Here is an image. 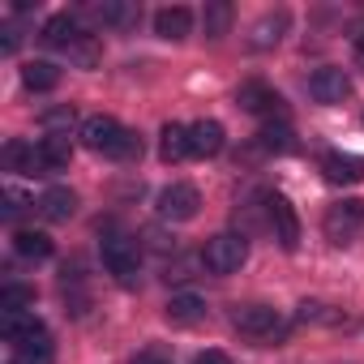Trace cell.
I'll return each instance as SVG.
<instances>
[{"instance_id":"obj_1","label":"cell","mask_w":364,"mask_h":364,"mask_svg":"<svg viewBox=\"0 0 364 364\" xmlns=\"http://www.w3.org/2000/svg\"><path fill=\"white\" fill-rule=\"evenodd\" d=\"M245 262H249V240L236 236V232H219V236H210L206 249H202V266H206L210 274H236Z\"/></svg>"},{"instance_id":"obj_2","label":"cell","mask_w":364,"mask_h":364,"mask_svg":"<svg viewBox=\"0 0 364 364\" xmlns=\"http://www.w3.org/2000/svg\"><path fill=\"white\" fill-rule=\"evenodd\" d=\"M360 228H364V202H355V198L334 202L321 219V232H326L330 245H351L360 236Z\"/></svg>"},{"instance_id":"obj_3","label":"cell","mask_w":364,"mask_h":364,"mask_svg":"<svg viewBox=\"0 0 364 364\" xmlns=\"http://www.w3.org/2000/svg\"><path fill=\"white\" fill-rule=\"evenodd\" d=\"M103 266L116 274L120 287H133V283H137V270H141L137 240H129V236H107V240H103Z\"/></svg>"},{"instance_id":"obj_4","label":"cell","mask_w":364,"mask_h":364,"mask_svg":"<svg viewBox=\"0 0 364 364\" xmlns=\"http://www.w3.org/2000/svg\"><path fill=\"white\" fill-rule=\"evenodd\" d=\"M266 215H270V228H274V240L296 253L300 249V219H296V206L283 198V193H270L266 198Z\"/></svg>"},{"instance_id":"obj_5","label":"cell","mask_w":364,"mask_h":364,"mask_svg":"<svg viewBox=\"0 0 364 364\" xmlns=\"http://www.w3.org/2000/svg\"><path fill=\"white\" fill-rule=\"evenodd\" d=\"M198 206H202V198H198L193 185H167L159 193V215L167 223H189V219H198Z\"/></svg>"},{"instance_id":"obj_6","label":"cell","mask_w":364,"mask_h":364,"mask_svg":"<svg viewBox=\"0 0 364 364\" xmlns=\"http://www.w3.org/2000/svg\"><path fill=\"white\" fill-rule=\"evenodd\" d=\"M232 326H236L240 334H249V338H274V334L283 330V317H279L274 309H266V304H249V309H236Z\"/></svg>"},{"instance_id":"obj_7","label":"cell","mask_w":364,"mask_h":364,"mask_svg":"<svg viewBox=\"0 0 364 364\" xmlns=\"http://www.w3.org/2000/svg\"><path fill=\"white\" fill-rule=\"evenodd\" d=\"M309 95H313L317 103L334 107V103H343V99L351 95V82H347L343 69H317V73L309 77Z\"/></svg>"},{"instance_id":"obj_8","label":"cell","mask_w":364,"mask_h":364,"mask_svg":"<svg viewBox=\"0 0 364 364\" xmlns=\"http://www.w3.org/2000/svg\"><path fill=\"white\" fill-rule=\"evenodd\" d=\"M321 176L330 185H360L364 180V159L360 154H343V150H330L321 159Z\"/></svg>"},{"instance_id":"obj_9","label":"cell","mask_w":364,"mask_h":364,"mask_svg":"<svg viewBox=\"0 0 364 364\" xmlns=\"http://www.w3.org/2000/svg\"><path fill=\"white\" fill-rule=\"evenodd\" d=\"M120 133H124V124L112 120V116H90V120L82 124V141H86V150H95V154H112V146L120 141Z\"/></svg>"},{"instance_id":"obj_10","label":"cell","mask_w":364,"mask_h":364,"mask_svg":"<svg viewBox=\"0 0 364 364\" xmlns=\"http://www.w3.org/2000/svg\"><path fill=\"white\" fill-rule=\"evenodd\" d=\"M236 103H240L245 112H253V116H274V112H283L279 90H270L266 82H245V86L236 90Z\"/></svg>"},{"instance_id":"obj_11","label":"cell","mask_w":364,"mask_h":364,"mask_svg":"<svg viewBox=\"0 0 364 364\" xmlns=\"http://www.w3.org/2000/svg\"><path fill=\"white\" fill-rule=\"evenodd\" d=\"M223 141H228V133H223L219 120H198V124L189 129V154H193V159H215V154L223 150Z\"/></svg>"},{"instance_id":"obj_12","label":"cell","mask_w":364,"mask_h":364,"mask_svg":"<svg viewBox=\"0 0 364 364\" xmlns=\"http://www.w3.org/2000/svg\"><path fill=\"white\" fill-rule=\"evenodd\" d=\"M14 364H52V334L39 326L35 334L14 343Z\"/></svg>"},{"instance_id":"obj_13","label":"cell","mask_w":364,"mask_h":364,"mask_svg":"<svg viewBox=\"0 0 364 364\" xmlns=\"http://www.w3.org/2000/svg\"><path fill=\"white\" fill-rule=\"evenodd\" d=\"M39 215H43L48 223H69V219L77 215V193H73V189H48V193L39 198Z\"/></svg>"},{"instance_id":"obj_14","label":"cell","mask_w":364,"mask_h":364,"mask_svg":"<svg viewBox=\"0 0 364 364\" xmlns=\"http://www.w3.org/2000/svg\"><path fill=\"white\" fill-rule=\"evenodd\" d=\"M189 31H193V14L185 5H167L154 14V35H163V39H185Z\"/></svg>"},{"instance_id":"obj_15","label":"cell","mask_w":364,"mask_h":364,"mask_svg":"<svg viewBox=\"0 0 364 364\" xmlns=\"http://www.w3.org/2000/svg\"><path fill=\"white\" fill-rule=\"evenodd\" d=\"M167 321L171 326H193V321H202L206 317V300L202 296H193V291H180V296H171L167 300Z\"/></svg>"},{"instance_id":"obj_16","label":"cell","mask_w":364,"mask_h":364,"mask_svg":"<svg viewBox=\"0 0 364 364\" xmlns=\"http://www.w3.org/2000/svg\"><path fill=\"white\" fill-rule=\"evenodd\" d=\"M5 163H9V171H22V176H48L39 146H26V141H9L5 146Z\"/></svg>"},{"instance_id":"obj_17","label":"cell","mask_w":364,"mask_h":364,"mask_svg":"<svg viewBox=\"0 0 364 364\" xmlns=\"http://www.w3.org/2000/svg\"><path fill=\"white\" fill-rule=\"evenodd\" d=\"M82 39V26H77V18L73 14H56V18H48V26H43V43L48 48H73Z\"/></svg>"},{"instance_id":"obj_18","label":"cell","mask_w":364,"mask_h":364,"mask_svg":"<svg viewBox=\"0 0 364 364\" xmlns=\"http://www.w3.org/2000/svg\"><path fill=\"white\" fill-rule=\"evenodd\" d=\"M39 154H43V167H48V171H65L69 159H73V141H69V133H48V137L39 141Z\"/></svg>"},{"instance_id":"obj_19","label":"cell","mask_w":364,"mask_h":364,"mask_svg":"<svg viewBox=\"0 0 364 364\" xmlns=\"http://www.w3.org/2000/svg\"><path fill=\"white\" fill-rule=\"evenodd\" d=\"M163 141H159V154H163V163H180V159H189V129L185 124H163V133H159Z\"/></svg>"},{"instance_id":"obj_20","label":"cell","mask_w":364,"mask_h":364,"mask_svg":"<svg viewBox=\"0 0 364 364\" xmlns=\"http://www.w3.org/2000/svg\"><path fill=\"white\" fill-rule=\"evenodd\" d=\"M14 253L26 262H48L52 257V236L48 232H18L14 236Z\"/></svg>"},{"instance_id":"obj_21","label":"cell","mask_w":364,"mask_h":364,"mask_svg":"<svg viewBox=\"0 0 364 364\" xmlns=\"http://www.w3.org/2000/svg\"><path fill=\"white\" fill-rule=\"evenodd\" d=\"M60 82V69L52 65V60H31L26 69H22V86L26 90H52Z\"/></svg>"},{"instance_id":"obj_22","label":"cell","mask_w":364,"mask_h":364,"mask_svg":"<svg viewBox=\"0 0 364 364\" xmlns=\"http://www.w3.org/2000/svg\"><path fill=\"white\" fill-rule=\"evenodd\" d=\"M43 321L35 317V313H0V334H5L9 343H18V338H26V334H35Z\"/></svg>"},{"instance_id":"obj_23","label":"cell","mask_w":364,"mask_h":364,"mask_svg":"<svg viewBox=\"0 0 364 364\" xmlns=\"http://www.w3.org/2000/svg\"><path fill=\"white\" fill-rule=\"evenodd\" d=\"M287 31V14H266L257 26H253V48H274Z\"/></svg>"},{"instance_id":"obj_24","label":"cell","mask_w":364,"mask_h":364,"mask_svg":"<svg viewBox=\"0 0 364 364\" xmlns=\"http://www.w3.org/2000/svg\"><path fill=\"white\" fill-rule=\"evenodd\" d=\"M202 22H206V35H210V39L228 35V26H232V5H228V0H210L206 14H202Z\"/></svg>"},{"instance_id":"obj_25","label":"cell","mask_w":364,"mask_h":364,"mask_svg":"<svg viewBox=\"0 0 364 364\" xmlns=\"http://www.w3.org/2000/svg\"><path fill=\"white\" fill-rule=\"evenodd\" d=\"M35 304V287H22V283H9L0 291V313H26Z\"/></svg>"},{"instance_id":"obj_26","label":"cell","mask_w":364,"mask_h":364,"mask_svg":"<svg viewBox=\"0 0 364 364\" xmlns=\"http://www.w3.org/2000/svg\"><path fill=\"white\" fill-rule=\"evenodd\" d=\"M99 56H103V48H99V39H95V35H82V39L69 48V60H73V65H82V69H95V65H99Z\"/></svg>"},{"instance_id":"obj_27","label":"cell","mask_w":364,"mask_h":364,"mask_svg":"<svg viewBox=\"0 0 364 364\" xmlns=\"http://www.w3.org/2000/svg\"><path fill=\"white\" fill-rule=\"evenodd\" d=\"M257 146L262 150H291V124H266L257 133Z\"/></svg>"},{"instance_id":"obj_28","label":"cell","mask_w":364,"mask_h":364,"mask_svg":"<svg viewBox=\"0 0 364 364\" xmlns=\"http://www.w3.org/2000/svg\"><path fill=\"white\" fill-rule=\"evenodd\" d=\"M137 154H141V137H137L133 129H124V133H120V141L112 146V154H107V159H116V163H129V159H137Z\"/></svg>"},{"instance_id":"obj_29","label":"cell","mask_w":364,"mask_h":364,"mask_svg":"<svg viewBox=\"0 0 364 364\" xmlns=\"http://www.w3.org/2000/svg\"><path fill=\"white\" fill-rule=\"evenodd\" d=\"M95 18H99V22H107V26H116V22H129V18H133V9H129V5H120V0H103V5H95Z\"/></svg>"},{"instance_id":"obj_30","label":"cell","mask_w":364,"mask_h":364,"mask_svg":"<svg viewBox=\"0 0 364 364\" xmlns=\"http://www.w3.org/2000/svg\"><path fill=\"white\" fill-rule=\"evenodd\" d=\"M73 120H77L73 107H52V112H43V129H48V133H69Z\"/></svg>"},{"instance_id":"obj_31","label":"cell","mask_w":364,"mask_h":364,"mask_svg":"<svg viewBox=\"0 0 364 364\" xmlns=\"http://www.w3.org/2000/svg\"><path fill=\"white\" fill-rule=\"evenodd\" d=\"M22 206H26V198L9 189V193H5V219H18V215H22Z\"/></svg>"},{"instance_id":"obj_32","label":"cell","mask_w":364,"mask_h":364,"mask_svg":"<svg viewBox=\"0 0 364 364\" xmlns=\"http://www.w3.org/2000/svg\"><path fill=\"white\" fill-rule=\"evenodd\" d=\"M193 364H232V360H228L223 351H202V355H198Z\"/></svg>"},{"instance_id":"obj_33","label":"cell","mask_w":364,"mask_h":364,"mask_svg":"<svg viewBox=\"0 0 364 364\" xmlns=\"http://www.w3.org/2000/svg\"><path fill=\"white\" fill-rule=\"evenodd\" d=\"M0 48H5V52H18V31H14V26H5V39H0Z\"/></svg>"},{"instance_id":"obj_34","label":"cell","mask_w":364,"mask_h":364,"mask_svg":"<svg viewBox=\"0 0 364 364\" xmlns=\"http://www.w3.org/2000/svg\"><path fill=\"white\" fill-rule=\"evenodd\" d=\"M351 48H355V60H360V65H364V31H360V35H355V39H351Z\"/></svg>"},{"instance_id":"obj_35","label":"cell","mask_w":364,"mask_h":364,"mask_svg":"<svg viewBox=\"0 0 364 364\" xmlns=\"http://www.w3.org/2000/svg\"><path fill=\"white\" fill-rule=\"evenodd\" d=\"M137 364H167V360H163V355H141Z\"/></svg>"}]
</instances>
